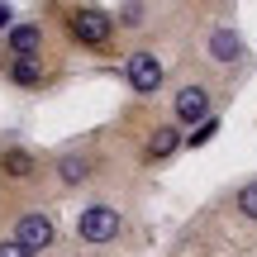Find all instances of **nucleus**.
<instances>
[{
	"mask_svg": "<svg viewBox=\"0 0 257 257\" xmlns=\"http://www.w3.org/2000/svg\"><path fill=\"white\" fill-rule=\"evenodd\" d=\"M124 229L119 210L114 205H86L81 214H76V238L86 243V248H105V243H114Z\"/></svg>",
	"mask_w": 257,
	"mask_h": 257,
	"instance_id": "f257e3e1",
	"label": "nucleus"
},
{
	"mask_svg": "<svg viewBox=\"0 0 257 257\" xmlns=\"http://www.w3.org/2000/svg\"><path fill=\"white\" fill-rule=\"evenodd\" d=\"M124 81H128V91H134V95H157V91H162V81H167L162 57H157L153 48H138V53H128V62H124Z\"/></svg>",
	"mask_w": 257,
	"mask_h": 257,
	"instance_id": "f03ea898",
	"label": "nucleus"
},
{
	"mask_svg": "<svg viewBox=\"0 0 257 257\" xmlns=\"http://www.w3.org/2000/svg\"><path fill=\"white\" fill-rule=\"evenodd\" d=\"M172 114H176V124L200 128L205 119H214V100H210V91H205L200 81H191V86H181V91L172 95Z\"/></svg>",
	"mask_w": 257,
	"mask_h": 257,
	"instance_id": "7ed1b4c3",
	"label": "nucleus"
},
{
	"mask_svg": "<svg viewBox=\"0 0 257 257\" xmlns=\"http://www.w3.org/2000/svg\"><path fill=\"white\" fill-rule=\"evenodd\" d=\"M15 243L24 252H43V248L57 243V224L48 219L43 210H29V214H19V224H15Z\"/></svg>",
	"mask_w": 257,
	"mask_h": 257,
	"instance_id": "20e7f679",
	"label": "nucleus"
},
{
	"mask_svg": "<svg viewBox=\"0 0 257 257\" xmlns=\"http://www.w3.org/2000/svg\"><path fill=\"white\" fill-rule=\"evenodd\" d=\"M72 34L81 38L86 48H100L105 38L114 34V15L100 10V5H81V10H72Z\"/></svg>",
	"mask_w": 257,
	"mask_h": 257,
	"instance_id": "39448f33",
	"label": "nucleus"
},
{
	"mask_svg": "<svg viewBox=\"0 0 257 257\" xmlns=\"http://www.w3.org/2000/svg\"><path fill=\"white\" fill-rule=\"evenodd\" d=\"M5 53H10V62L43 57V29H38V24H15V29L5 34Z\"/></svg>",
	"mask_w": 257,
	"mask_h": 257,
	"instance_id": "423d86ee",
	"label": "nucleus"
},
{
	"mask_svg": "<svg viewBox=\"0 0 257 257\" xmlns=\"http://www.w3.org/2000/svg\"><path fill=\"white\" fill-rule=\"evenodd\" d=\"M205 53L214 57V62H238L243 57V38H238V29H229V24H219V29H210V38H205Z\"/></svg>",
	"mask_w": 257,
	"mask_h": 257,
	"instance_id": "0eeeda50",
	"label": "nucleus"
},
{
	"mask_svg": "<svg viewBox=\"0 0 257 257\" xmlns=\"http://www.w3.org/2000/svg\"><path fill=\"white\" fill-rule=\"evenodd\" d=\"M181 143H186L181 128H176V124H162V128H153V138H148V157H153V162H162V157H172Z\"/></svg>",
	"mask_w": 257,
	"mask_h": 257,
	"instance_id": "6e6552de",
	"label": "nucleus"
},
{
	"mask_svg": "<svg viewBox=\"0 0 257 257\" xmlns=\"http://www.w3.org/2000/svg\"><path fill=\"white\" fill-rule=\"evenodd\" d=\"M57 181H62V186L91 181V162H86L81 153H62V157H57Z\"/></svg>",
	"mask_w": 257,
	"mask_h": 257,
	"instance_id": "1a4fd4ad",
	"label": "nucleus"
},
{
	"mask_svg": "<svg viewBox=\"0 0 257 257\" xmlns=\"http://www.w3.org/2000/svg\"><path fill=\"white\" fill-rule=\"evenodd\" d=\"M10 81H15V86H43V57L10 62Z\"/></svg>",
	"mask_w": 257,
	"mask_h": 257,
	"instance_id": "9d476101",
	"label": "nucleus"
},
{
	"mask_svg": "<svg viewBox=\"0 0 257 257\" xmlns=\"http://www.w3.org/2000/svg\"><path fill=\"white\" fill-rule=\"evenodd\" d=\"M0 167H5L10 176H34V153H24V148H5Z\"/></svg>",
	"mask_w": 257,
	"mask_h": 257,
	"instance_id": "9b49d317",
	"label": "nucleus"
},
{
	"mask_svg": "<svg viewBox=\"0 0 257 257\" xmlns=\"http://www.w3.org/2000/svg\"><path fill=\"white\" fill-rule=\"evenodd\" d=\"M233 210H238L243 219L257 224V181H243L238 191H233Z\"/></svg>",
	"mask_w": 257,
	"mask_h": 257,
	"instance_id": "f8f14e48",
	"label": "nucleus"
},
{
	"mask_svg": "<svg viewBox=\"0 0 257 257\" xmlns=\"http://www.w3.org/2000/svg\"><path fill=\"white\" fill-rule=\"evenodd\" d=\"M143 19H148V5H119L114 10V24L119 29H143Z\"/></svg>",
	"mask_w": 257,
	"mask_h": 257,
	"instance_id": "ddd939ff",
	"label": "nucleus"
},
{
	"mask_svg": "<svg viewBox=\"0 0 257 257\" xmlns=\"http://www.w3.org/2000/svg\"><path fill=\"white\" fill-rule=\"evenodd\" d=\"M214 134H219V114H214V119H205L200 128H195V134H186V148H205Z\"/></svg>",
	"mask_w": 257,
	"mask_h": 257,
	"instance_id": "4468645a",
	"label": "nucleus"
},
{
	"mask_svg": "<svg viewBox=\"0 0 257 257\" xmlns=\"http://www.w3.org/2000/svg\"><path fill=\"white\" fill-rule=\"evenodd\" d=\"M0 257H34V252H24L15 238H0Z\"/></svg>",
	"mask_w": 257,
	"mask_h": 257,
	"instance_id": "2eb2a0df",
	"label": "nucleus"
},
{
	"mask_svg": "<svg viewBox=\"0 0 257 257\" xmlns=\"http://www.w3.org/2000/svg\"><path fill=\"white\" fill-rule=\"evenodd\" d=\"M10 29H15V10L0 5V34H10Z\"/></svg>",
	"mask_w": 257,
	"mask_h": 257,
	"instance_id": "dca6fc26",
	"label": "nucleus"
}]
</instances>
